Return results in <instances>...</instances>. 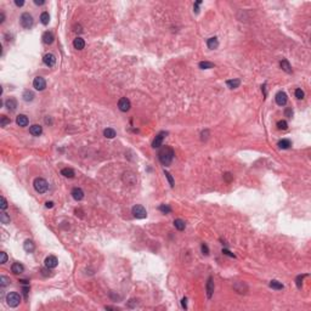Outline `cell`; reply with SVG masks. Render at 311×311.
<instances>
[{
	"instance_id": "6da1fadb",
	"label": "cell",
	"mask_w": 311,
	"mask_h": 311,
	"mask_svg": "<svg viewBox=\"0 0 311 311\" xmlns=\"http://www.w3.org/2000/svg\"><path fill=\"white\" fill-rule=\"evenodd\" d=\"M174 156H175L174 149L172 147H169V146H164L158 153L159 162L162 163L163 165H165V167L170 165V163H172L173 159H174Z\"/></svg>"
},
{
	"instance_id": "7a4b0ae2",
	"label": "cell",
	"mask_w": 311,
	"mask_h": 311,
	"mask_svg": "<svg viewBox=\"0 0 311 311\" xmlns=\"http://www.w3.org/2000/svg\"><path fill=\"white\" fill-rule=\"evenodd\" d=\"M33 185H34L35 191L39 192V193H45V192L47 191V188H49V184H47V181H46L45 179H43V177H37V179L34 180Z\"/></svg>"
},
{
	"instance_id": "3957f363",
	"label": "cell",
	"mask_w": 311,
	"mask_h": 311,
	"mask_svg": "<svg viewBox=\"0 0 311 311\" xmlns=\"http://www.w3.org/2000/svg\"><path fill=\"white\" fill-rule=\"evenodd\" d=\"M6 303L10 307H16L21 303V295L16 292H10L6 295Z\"/></svg>"
},
{
	"instance_id": "277c9868",
	"label": "cell",
	"mask_w": 311,
	"mask_h": 311,
	"mask_svg": "<svg viewBox=\"0 0 311 311\" xmlns=\"http://www.w3.org/2000/svg\"><path fill=\"white\" fill-rule=\"evenodd\" d=\"M19 23H21V26L24 29L32 28V26H33V17H32V15L28 14V12L22 14L21 17H19Z\"/></svg>"
},
{
	"instance_id": "5b68a950",
	"label": "cell",
	"mask_w": 311,
	"mask_h": 311,
	"mask_svg": "<svg viewBox=\"0 0 311 311\" xmlns=\"http://www.w3.org/2000/svg\"><path fill=\"white\" fill-rule=\"evenodd\" d=\"M131 213H133V215H134L136 219H145V218L147 216L146 209H145L142 205H140V204H136V205L133 207Z\"/></svg>"
},
{
	"instance_id": "8992f818",
	"label": "cell",
	"mask_w": 311,
	"mask_h": 311,
	"mask_svg": "<svg viewBox=\"0 0 311 311\" xmlns=\"http://www.w3.org/2000/svg\"><path fill=\"white\" fill-rule=\"evenodd\" d=\"M33 86L35 88V90L38 91H43V90L46 88V82L43 77H35L33 80Z\"/></svg>"
},
{
	"instance_id": "52a82bcc",
	"label": "cell",
	"mask_w": 311,
	"mask_h": 311,
	"mask_svg": "<svg viewBox=\"0 0 311 311\" xmlns=\"http://www.w3.org/2000/svg\"><path fill=\"white\" fill-rule=\"evenodd\" d=\"M118 107H119V109L122 112H128L129 109H130V107H131V103H130V101H129V98H126V97H122L118 101Z\"/></svg>"
},
{
	"instance_id": "ba28073f",
	"label": "cell",
	"mask_w": 311,
	"mask_h": 311,
	"mask_svg": "<svg viewBox=\"0 0 311 311\" xmlns=\"http://www.w3.org/2000/svg\"><path fill=\"white\" fill-rule=\"evenodd\" d=\"M275 100H276V103L278 106H284L288 101V97H287V94L284 91H278L275 96Z\"/></svg>"
},
{
	"instance_id": "9c48e42d",
	"label": "cell",
	"mask_w": 311,
	"mask_h": 311,
	"mask_svg": "<svg viewBox=\"0 0 311 311\" xmlns=\"http://www.w3.org/2000/svg\"><path fill=\"white\" fill-rule=\"evenodd\" d=\"M58 265V260L56 256L54 255H49L46 259H45V266L47 269H55L56 266Z\"/></svg>"
},
{
	"instance_id": "30bf717a",
	"label": "cell",
	"mask_w": 311,
	"mask_h": 311,
	"mask_svg": "<svg viewBox=\"0 0 311 311\" xmlns=\"http://www.w3.org/2000/svg\"><path fill=\"white\" fill-rule=\"evenodd\" d=\"M43 62L47 66V67H52L55 66L56 63V57L54 54H46L44 57H43Z\"/></svg>"
},
{
	"instance_id": "8fae6325",
	"label": "cell",
	"mask_w": 311,
	"mask_h": 311,
	"mask_svg": "<svg viewBox=\"0 0 311 311\" xmlns=\"http://www.w3.org/2000/svg\"><path fill=\"white\" fill-rule=\"evenodd\" d=\"M165 135H167V133H164V131L159 133V134L154 137V140H153L152 147H153V148H158V147L162 146V142H163V140H164V136H165Z\"/></svg>"
},
{
	"instance_id": "7c38bea8",
	"label": "cell",
	"mask_w": 311,
	"mask_h": 311,
	"mask_svg": "<svg viewBox=\"0 0 311 311\" xmlns=\"http://www.w3.org/2000/svg\"><path fill=\"white\" fill-rule=\"evenodd\" d=\"M205 288H207V297H208V299H210V298L213 297V293H214V282H213V278L212 277L208 278V282H207Z\"/></svg>"
},
{
	"instance_id": "4fadbf2b",
	"label": "cell",
	"mask_w": 311,
	"mask_h": 311,
	"mask_svg": "<svg viewBox=\"0 0 311 311\" xmlns=\"http://www.w3.org/2000/svg\"><path fill=\"white\" fill-rule=\"evenodd\" d=\"M16 123H17V125H19V126L24 128V126H27V125H28V123H29V119H28V117H27V116H24V114H18V116H17V118H16Z\"/></svg>"
},
{
	"instance_id": "5bb4252c",
	"label": "cell",
	"mask_w": 311,
	"mask_h": 311,
	"mask_svg": "<svg viewBox=\"0 0 311 311\" xmlns=\"http://www.w3.org/2000/svg\"><path fill=\"white\" fill-rule=\"evenodd\" d=\"M72 197L75 200H82L84 198V191L82 188H79V187H74L72 190Z\"/></svg>"
},
{
	"instance_id": "9a60e30c",
	"label": "cell",
	"mask_w": 311,
	"mask_h": 311,
	"mask_svg": "<svg viewBox=\"0 0 311 311\" xmlns=\"http://www.w3.org/2000/svg\"><path fill=\"white\" fill-rule=\"evenodd\" d=\"M23 248L27 253H32L34 252V249H35V244L32 239H26L24 241V243H23Z\"/></svg>"
},
{
	"instance_id": "2e32d148",
	"label": "cell",
	"mask_w": 311,
	"mask_h": 311,
	"mask_svg": "<svg viewBox=\"0 0 311 311\" xmlns=\"http://www.w3.org/2000/svg\"><path fill=\"white\" fill-rule=\"evenodd\" d=\"M5 106L7 107L9 111H15V109L17 108V101H16V98H14V97L7 98L6 101H5Z\"/></svg>"
},
{
	"instance_id": "e0dca14e",
	"label": "cell",
	"mask_w": 311,
	"mask_h": 311,
	"mask_svg": "<svg viewBox=\"0 0 311 311\" xmlns=\"http://www.w3.org/2000/svg\"><path fill=\"white\" fill-rule=\"evenodd\" d=\"M29 133H31L32 135H34V136H39V135H42V133H43V128L40 125H38V124H34V125H32L31 128H29Z\"/></svg>"
},
{
	"instance_id": "ac0fdd59",
	"label": "cell",
	"mask_w": 311,
	"mask_h": 311,
	"mask_svg": "<svg viewBox=\"0 0 311 311\" xmlns=\"http://www.w3.org/2000/svg\"><path fill=\"white\" fill-rule=\"evenodd\" d=\"M54 39H55V37H54V34H52L51 32H45V33L43 34V42H44L45 44H47V45L52 44V43H54Z\"/></svg>"
},
{
	"instance_id": "d6986e66",
	"label": "cell",
	"mask_w": 311,
	"mask_h": 311,
	"mask_svg": "<svg viewBox=\"0 0 311 311\" xmlns=\"http://www.w3.org/2000/svg\"><path fill=\"white\" fill-rule=\"evenodd\" d=\"M73 46H74V49H77V50H83L84 46H85L84 39H83V38H75V39L73 40Z\"/></svg>"
},
{
	"instance_id": "ffe728a7",
	"label": "cell",
	"mask_w": 311,
	"mask_h": 311,
	"mask_svg": "<svg viewBox=\"0 0 311 311\" xmlns=\"http://www.w3.org/2000/svg\"><path fill=\"white\" fill-rule=\"evenodd\" d=\"M207 45L210 50H214L219 46V42H218V38L216 37H212V38H209L207 40Z\"/></svg>"
},
{
	"instance_id": "44dd1931",
	"label": "cell",
	"mask_w": 311,
	"mask_h": 311,
	"mask_svg": "<svg viewBox=\"0 0 311 311\" xmlns=\"http://www.w3.org/2000/svg\"><path fill=\"white\" fill-rule=\"evenodd\" d=\"M23 270H24L23 265H22V264H19V263H14L12 266H11V271H12L14 274H16V275L22 274V272H23Z\"/></svg>"
},
{
	"instance_id": "7402d4cb",
	"label": "cell",
	"mask_w": 311,
	"mask_h": 311,
	"mask_svg": "<svg viewBox=\"0 0 311 311\" xmlns=\"http://www.w3.org/2000/svg\"><path fill=\"white\" fill-rule=\"evenodd\" d=\"M61 175H63L65 177H68V179H73L74 177V170L71 169V168H63L61 170Z\"/></svg>"
},
{
	"instance_id": "603a6c76",
	"label": "cell",
	"mask_w": 311,
	"mask_h": 311,
	"mask_svg": "<svg viewBox=\"0 0 311 311\" xmlns=\"http://www.w3.org/2000/svg\"><path fill=\"white\" fill-rule=\"evenodd\" d=\"M279 66H281V68L283 69L284 72H287V73H292L293 71H292V67H290V65H289V62L287 61V60H282V61L279 62Z\"/></svg>"
},
{
	"instance_id": "cb8c5ba5",
	"label": "cell",
	"mask_w": 311,
	"mask_h": 311,
	"mask_svg": "<svg viewBox=\"0 0 311 311\" xmlns=\"http://www.w3.org/2000/svg\"><path fill=\"white\" fill-rule=\"evenodd\" d=\"M290 146H292V142L289 141L287 139H282L281 141H278V147L281 149H288Z\"/></svg>"
},
{
	"instance_id": "d4e9b609",
	"label": "cell",
	"mask_w": 311,
	"mask_h": 311,
	"mask_svg": "<svg viewBox=\"0 0 311 311\" xmlns=\"http://www.w3.org/2000/svg\"><path fill=\"white\" fill-rule=\"evenodd\" d=\"M239 84H241L239 79H231V80H227V82H226V85L230 89H236V88L239 86Z\"/></svg>"
},
{
	"instance_id": "484cf974",
	"label": "cell",
	"mask_w": 311,
	"mask_h": 311,
	"mask_svg": "<svg viewBox=\"0 0 311 311\" xmlns=\"http://www.w3.org/2000/svg\"><path fill=\"white\" fill-rule=\"evenodd\" d=\"M174 226H175V228L179 230V231H182V230H185V227H186V224H185L184 220L176 219L175 221H174Z\"/></svg>"
},
{
	"instance_id": "4316f807",
	"label": "cell",
	"mask_w": 311,
	"mask_h": 311,
	"mask_svg": "<svg viewBox=\"0 0 311 311\" xmlns=\"http://www.w3.org/2000/svg\"><path fill=\"white\" fill-rule=\"evenodd\" d=\"M22 97H23L24 101L29 102V101H33L34 94H33V91H31V90H26V91L23 93V95H22Z\"/></svg>"
},
{
	"instance_id": "83f0119b",
	"label": "cell",
	"mask_w": 311,
	"mask_h": 311,
	"mask_svg": "<svg viewBox=\"0 0 311 311\" xmlns=\"http://www.w3.org/2000/svg\"><path fill=\"white\" fill-rule=\"evenodd\" d=\"M103 135L107 137V139H113V137H116V130L114 129H112V128H107V129H105V131H103Z\"/></svg>"
},
{
	"instance_id": "f1b7e54d",
	"label": "cell",
	"mask_w": 311,
	"mask_h": 311,
	"mask_svg": "<svg viewBox=\"0 0 311 311\" xmlns=\"http://www.w3.org/2000/svg\"><path fill=\"white\" fill-rule=\"evenodd\" d=\"M270 287H271L272 289H276V290L283 289V284L281 282H278V281H276V279H272L271 282H270Z\"/></svg>"
},
{
	"instance_id": "f546056e",
	"label": "cell",
	"mask_w": 311,
	"mask_h": 311,
	"mask_svg": "<svg viewBox=\"0 0 311 311\" xmlns=\"http://www.w3.org/2000/svg\"><path fill=\"white\" fill-rule=\"evenodd\" d=\"M49 21H50V15H49V12H43L42 15H40V22H42L44 26H46V24H49Z\"/></svg>"
},
{
	"instance_id": "4dcf8cb0",
	"label": "cell",
	"mask_w": 311,
	"mask_h": 311,
	"mask_svg": "<svg viewBox=\"0 0 311 311\" xmlns=\"http://www.w3.org/2000/svg\"><path fill=\"white\" fill-rule=\"evenodd\" d=\"M199 68H202V69H210V68H214L215 65L212 63V62H208V61H202V62H199Z\"/></svg>"
},
{
	"instance_id": "1f68e13d",
	"label": "cell",
	"mask_w": 311,
	"mask_h": 311,
	"mask_svg": "<svg viewBox=\"0 0 311 311\" xmlns=\"http://www.w3.org/2000/svg\"><path fill=\"white\" fill-rule=\"evenodd\" d=\"M0 221H1V224H4V225L10 224V216L6 213L3 212L1 214H0Z\"/></svg>"
},
{
	"instance_id": "d6a6232c",
	"label": "cell",
	"mask_w": 311,
	"mask_h": 311,
	"mask_svg": "<svg viewBox=\"0 0 311 311\" xmlns=\"http://www.w3.org/2000/svg\"><path fill=\"white\" fill-rule=\"evenodd\" d=\"M277 128L279 130H287L288 129V123L286 120H278L277 122Z\"/></svg>"
},
{
	"instance_id": "836d02e7",
	"label": "cell",
	"mask_w": 311,
	"mask_h": 311,
	"mask_svg": "<svg viewBox=\"0 0 311 311\" xmlns=\"http://www.w3.org/2000/svg\"><path fill=\"white\" fill-rule=\"evenodd\" d=\"M159 210L163 214H169L170 212H172V208H170L168 204H162V205H159Z\"/></svg>"
},
{
	"instance_id": "e575fe53",
	"label": "cell",
	"mask_w": 311,
	"mask_h": 311,
	"mask_svg": "<svg viewBox=\"0 0 311 311\" xmlns=\"http://www.w3.org/2000/svg\"><path fill=\"white\" fill-rule=\"evenodd\" d=\"M10 122H11V120H10V118H7L6 116H1V117H0V125H1L3 128L6 126L7 124H10Z\"/></svg>"
},
{
	"instance_id": "d590c367",
	"label": "cell",
	"mask_w": 311,
	"mask_h": 311,
	"mask_svg": "<svg viewBox=\"0 0 311 311\" xmlns=\"http://www.w3.org/2000/svg\"><path fill=\"white\" fill-rule=\"evenodd\" d=\"M7 284H10V279H9L6 276H1V277H0V287L4 288V287H6Z\"/></svg>"
},
{
	"instance_id": "8d00e7d4",
	"label": "cell",
	"mask_w": 311,
	"mask_h": 311,
	"mask_svg": "<svg viewBox=\"0 0 311 311\" xmlns=\"http://www.w3.org/2000/svg\"><path fill=\"white\" fill-rule=\"evenodd\" d=\"M307 275H299L298 277H297V279H295V283H297V287L298 288H302V286H303V279H304V277H306Z\"/></svg>"
},
{
	"instance_id": "74e56055",
	"label": "cell",
	"mask_w": 311,
	"mask_h": 311,
	"mask_svg": "<svg viewBox=\"0 0 311 311\" xmlns=\"http://www.w3.org/2000/svg\"><path fill=\"white\" fill-rule=\"evenodd\" d=\"M295 97L298 98V100H302V98H304V91L302 89H297L295 90Z\"/></svg>"
},
{
	"instance_id": "f35d334b",
	"label": "cell",
	"mask_w": 311,
	"mask_h": 311,
	"mask_svg": "<svg viewBox=\"0 0 311 311\" xmlns=\"http://www.w3.org/2000/svg\"><path fill=\"white\" fill-rule=\"evenodd\" d=\"M164 174H165V176H167V179H168V181H169V184H170V187H174V180H173V176L170 175L168 172H164Z\"/></svg>"
},
{
	"instance_id": "ab89813d",
	"label": "cell",
	"mask_w": 311,
	"mask_h": 311,
	"mask_svg": "<svg viewBox=\"0 0 311 311\" xmlns=\"http://www.w3.org/2000/svg\"><path fill=\"white\" fill-rule=\"evenodd\" d=\"M200 249H202V253L204 255H209V248H208V246L205 243H203L202 246H200Z\"/></svg>"
},
{
	"instance_id": "60d3db41",
	"label": "cell",
	"mask_w": 311,
	"mask_h": 311,
	"mask_svg": "<svg viewBox=\"0 0 311 311\" xmlns=\"http://www.w3.org/2000/svg\"><path fill=\"white\" fill-rule=\"evenodd\" d=\"M0 208H1V210H5L7 208V202H6L4 196H1V204H0Z\"/></svg>"
},
{
	"instance_id": "b9f144b4",
	"label": "cell",
	"mask_w": 311,
	"mask_h": 311,
	"mask_svg": "<svg viewBox=\"0 0 311 311\" xmlns=\"http://www.w3.org/2000/svg\"><path fill=\"white\" fill-rule=\"evenodd\" d=\"M284 116L287 118H292L293 117V109L292 108H287L286 111H284Z\"/></svg>"
},
{
	"instance_id": "7bdbcfd3",
	"label": "cell",
	"mask_w": 311,
	"mask_h": 311,
	"mask_svg": "<svg viewBox=\"0 0 311 311\" xmlns=\"http://www.w3.org/2000/svg\"><path fill=\"white\" fill-rule=\"evenodd\" d=\"M0 255H1V261H0V263L5 264L7 261V255H6V253L5 252H1V253H0Z\"/></svg>"
},
{
	"instance_id": "ee69618b",
	"label": "cell",
	"mask_w": 311,
	"mask_h": 311,
	"mask_svg": "<svg viewBox=\"0 0 311 311\" xmlns=\"http://www.w3.org/2000/svg\"><path fill=\"white\" fill-rule=\"evenodd\" d=\"M223 253H224L225 255L231 256V258H236V255H235L233 253H231V252H230V250H227V249H223Z\"/></svg>"
},
{
	"instance_id": "f6af8a7d",
	"label": "cell",
	"mask_w": 311,
	"mask_h": 311,
	"mask_svg": "<svg viewBox=\"0 0 311 311\" xmlns=\"http://www.w3.org/2000/svg\"><path fill=\"white\" fill-rule=\"evenodd\" d=\"M200 4H202V1H200V0H199V1H197V3L195 4V6H193V9H195V12H196V14H198V12H199V5H200Z\"/></svg>"
},
{
	"instance_id": "bcb514c9",
	"label": "cell",
	"mask_w": 311,
	"mask_h": 311,
	"mask_svg": "<svg viewBox=\"0 0 311 311\" xmlns=\"http://www.w3.org/2000/svg\"><path fill=\"white\" fill-rule=\"evenodd\" d=\"M23 294H24V298L27 299V297H28V290H29V287L27 286V284H24V287H23Z\"/></svg>"
},
{
	"instance_id": "7dc6e473",
	"label": "cell",
	"mask_w": 311,
	"mask_h": 311,
	"mask_svg": "<svg viewBox=\"0 0 311 311\" xmlns=\"http://www.w3.org/2000/svg\"><path fill=\"white\" fill-rule=\"evenodd\" d=\"M224 177H225V180H226L227 182H230V181H231V179H232V175L230 174V173H226V174L224 175Z\"/></svg>"
},
{
	"instance_id": "c3c4849f",
	"label": "cell",
	"mask_w": 311,
	"mask_h": 311,
	"mask_svg": "<svg viewBox=\"0 0 311 311\" xmlns=\"http://www.w3.org/2000/svg\"><path fill=\"white\" fill-rule=\"evenodd\" d=\"M15 4H16V6L21 7V6L24 5V1H23V0H15Z\"/></svg>"
},
{
	"instance_id": "681fc988",
	"label": "cell",
	"mask_w": 311,
	"mask_h": 311,
	"mask_svg": "<svg viewBox=\"0 0 311 311\" xmlns=\"http://www.w3.org/2000/svg\"><path fill=\"white\" fill-rule=\"evenodd\" d=\"M181 304H182V307L184 309H187V299L186 298H184L182 300H181Z\"/></svg>"
},
{
	"instance_id": "f907efd6",
	"label": "cell",
	"mask_w": 311,
	"mask_h": 311,
	"mask_svg": "<svg viewBox=\"0 0 311 311\" xmlns=\"http://www.w3.org/2000/svg\"><path fill=\"white\" fill-rule=\"evenodd\" d=\"M34 4L35 5H44L45 1H44V0H34Z\"/></svg>"
},
{
	"instance_id": "816d5d0a",
	"label": "cell",
	"mask_w": 311,
	"mask_h": 311,
	"mask_svg": "<svg viewBox=\"0 0 311 311\" xmlns=\"http://www.w3.org/2000/svg\"><path fill=\"white\" fill-rule=\"evenodd\" d=\"M5 19V14L4 12H0V23H3Z\"/></svg>"
},
{
	"instance_id": "f5cc1de1",
	"label": "cell",
	"mask_w": 311,
	"mask_h": 311,
	"mask_svg": "<svg viewBox=\"0 0 311 311\" xmlns=\"http://www.w3.org/2000/svg\"><path fill=\"white\" fill-rule=\"evenodd\" d=\"M45 207H46V208H52V207H54V203H52V202H46V203H45Z\"/></svg>"
},
{
	"instance_id": "db71d44e",
	"label": "cell",
	"mask_w": 311,
	"mask_h": 311,
	"mask_svg": "<svg viewBox=\"0 0 311 311\" xmlns=\"http://www.w3.org/2000/svg\"><path fill=\"white\" fill-rule=\"evenodd\" d=\"M19 282H21L22 284H28V283H29L27 279H19Z\"/></svg>"
}]
</instances>
